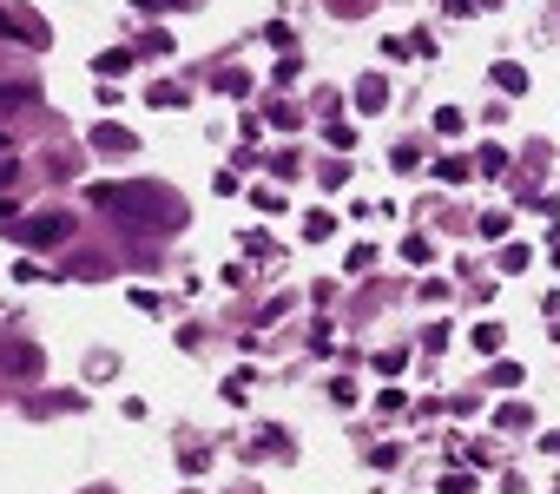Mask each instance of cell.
<instances>
[{
  "label": "cell",
  "mask_w": 560,
  "mask_h": 494,
  "mask_svg": "<svg viewBox=\"0 0 560 494\" xmlns=\"http://www.w3.org/2000/svg\"><path fill=\"white\" fill-rule=\"evenodd\" d=\"M86 198H93L99 211H112V218L139 224V231H172V224H185V205H178L165 185H86Z\"/></svg>",
  "instance_id": "cell-1"
},
{
  "label": "cell",
  "mask_w": 560,
  "mask_h": 494,
  "mask_svg": "<svg viewBox=\"0 0 560 494\" xmlns=\"http://www.w3.org/2000/svg\"><path fill=\"white\" fill-rule=\"evenodd\" d=\"M66 238H73V218H66V211H47V218L20 224V244H27V251H47V244H66Z\"/></svg>",
  "instance_id": "cell-2"
},
{
  "label": "cell",
  "mask_w": 560,
  "mask_h": 494,
  "mask_svg": "<svg viewBox=\"0 0 560 494\" xmlns=\"http://www.w3.org/2000/svg\"><path fill=\"white\" fill-rule=\"evenodd\" d=\"M0 33H14L20 47H47V20L33 14V7H14V0L0 7Z\"/></svg>",
  "instance_id": "cell-3"
},
{
  "label": "cell",
  "mask_w": 560,
  "mask_h": 494,
  "mask_svg": "<svg viewBox=\"0 0 560 494\" xmlns=\"http://www.w3.org/2000/svg\"><path fill=\"white\" fill-rule=\"evenodd\" d=\"M0 369H7V376H40L47 356H40V343H7V350H0Z\"/></svg>",
  "instance_id": "cell-4"
},
{
  "label": "cell",
  "mask_w": 560,
  "mask_h": 494,
  "mask_svg": "<svg viewBox=\"0 0 560 494\" xmlns=\"http://www.w3.org/2000/svg\"><path fill=\"white\" fill-rule=\"evenodd\" d=\"M86 145H93V152H106V159H119V152H132L139 139H132L126 126H112V119H99V126L86 132Z\"/></svg>",
  "instance_id": "cell-5"
},
{
  "label": "cell",
  "mask_w": 560,
  "mask_h": 494,
  "mask_svg": "<svg viewBox=\"0 0 560 494\" xmlns=\"http://www.w3.org/2000/svg\"><path fill=\"white\" fill-rule=\"evenodd\" d=\"M383 106H389L383 73H363V80H356V112H383Z\"/></svg>",
  "instance_id": "cell-6"
},
{
  "label": "cell",
  "mask_w": 560,
  "mask_h": 494,
  "mask_svg": "<svg viewBox=\"0 0 560 494\" xmlns=\"http://www.w3.org/2000/svg\"><path fill=\"white\" fill-rule=\"evenodd\" d=\"M20 106H33V86H20V80H0V119H7V112H20Z\"/></svg>",
  "instance_id": "cell-7"
},
{
  "label": "cell",
  "mask_w": 560,
  "mask_h": 494,
  "mask_svg": "<svg viewBox=\"0 0 560 494\" xmlns=\"http://www.w3.org/2000/svg\"><path fill=\"white\" fill-rule=\"evenodd\" d=\"M66 409H80V396H33L27 415H66Z\"/></svg>",
  "instance_id": "cell-8"
},
{
  "label": "cell",
  "mask_w": 560,
  "mask_h": 494,
  "mask_svg": "<svg viewBox=\"0 0 560 494\" xmlns=\"http://www.w3.org/2000/svg\"><path fill=\"white\" fill-rule=\"evenodd\" d=\"M139 53H145V60H165V53H172V33H165V27H152V33L139 40Z\"/></svg>",
  "instance_id": "cell-9"
},
{
  "label": "cell",
  "mask_w": 560,
  "mask_h": 494,
  "mask_svg": "<svg viewBox=\"0 0 560 494\" xmlns=\"http://www.w3.org/2000/svg\"><path fill=\"white\" fill-rule=\"evenodd\" d=\"M218 93L244 99V93H251V73H238V66H224V73H218Z\"/></svg>",
  "instance_id": "cell-10"
},
{
  "label": "cell",
  "mask_w": 560,
  "mask_h": 494,
  "mask_svg": "<svg viewBox=\"0 0 560 494\" xmlns=\"http://www.w3.org/2000/svg\"><path fill=\"white\" fill-rule=\"evenodd\" d=\"M330 231H336V218H330V211H310V218H304V238H310V244H323Z\"/></svg>",
  "instance_id": "cell-11"
},
{
  "label": "cell",
  "mask_w": 560,
  "mask_h": 494,
  "mask_svg": "<svg viewBox=\"0 0 560 494\" xmlns=\"http://www.w3.org/2000/svg\"><path fill=\"white\" fill-rule=\"evenodd\" d=\"M495 86L501 93H528V73L521 66H495Z\"/></svg>",
  "instance_id": "cell-12"
},
{
  "label": "cell",
  "mask_w": 560,
  "mask_h": 494,
  "mask_svg": "<svg viewBox=\"0 0 560 494\" xmlns=\"http://www.w3.org/2000/svg\"><path fill=\"white\" fill-rule=\"evenodd\" d=\"M435 178H442V185H462V178H468V159H435Z\"/></svg>",
  "instance_id": "cell-13"
},
{
  "label": "cell",
  "mask_w": 560,
  "mask_h": 494,
  "mask_svg": "<svg viewBox=\"0 0 560 494\" xmlns=\"http://www.w3.org/2000/svg\"><path fill=\"white\" fill-rule=\"evenodd\" d=\"M251 396V369H238V376H224V402H244Z\"/></svg>",
  "instance_id": "cell-14"
},
{
  "label": "cell",
  "mask_w": 560,
  "mask_h": 494,
  "mask_svg": "<svg viewBox=\"0 0 560 494\" xmlns=\"http://www.w3.org/2000/svg\"><path fill=\"white\" fill-rule=\"evenodd\" d=\"M126 66H132V53H126V47H112V53H99V73H106V80H112V73H126Z\"/></svg>",
  "instance_id": "cell-15"
},
{
  "label": "cell",
  "mask_w": 560,
  "mask_h": 494,
  "mask_svg": "<svg viewBox=\"0 0 560 494\" xmlns=\"http://www.w3.org/2000/svg\"><path fill=\"white\" fill-rule=\"evenodd\" d=\"M145 99H152V106H159V112H172V106H185V93H178V86H152V93H145Z\"/></svg>",
  "instance_id": "cell-16"
},
{
  "label": "cell",
  "mask_w": 560,
  "mask_h": 494,
  "mask_svg": "<svg viewBox=\"0 0 560 494\" xmlns=\"http://www.w3.org/2000/svg\"><path fill=\"white\" fill-rule=\"evenodd\" d=\"M435 132H442V139H455V132H462V112L442 106V112H435Z\"/></svg>",
  "instance_id": "cell-17"
},
{
  "label": "cell",
  "mask_w": 560,
  "mask_h": 494,
  "mask_svg": "<svg viewBox=\"0 0 560 494\" xmlns=\"http://www.w3.org/2000/svg\"><path fill=\"white\" fill-rule=\"evenodd\" d=\"M389 165H396V172H416L422 152H416V145H396V152H389Z\"/></svg>",
  "instance_id": "cell-18"
},
{
  "label": "cell",
  "mask_w": 560,
  "mask_h": 494,
  "mask_svg": "<svg viewBox=\"0 0 560 494\" xmlns=\"http://www.w3.org/2000/svg\"><path fill=\"white\" fill-rule=\"evenodd\" d=\"M475 350H501V323H475Z\"/></svg>",
  "instance_id": "cell-19"
},
{
  "label": "cell",
  "mask_w": 560,
  "mask_h": 494,
  "mask_svg": "<svg viewBox=\"0 0 560 494\" xmlns=\"http://www.w3.org/2000/svg\"><path fill=\"white\" fill-rule=\"evenodd\" d=\"M251 205H257V211H264V218H277V211H284V198H277V192H271V185H264V192H251Z\"/></svg>",
  "instance_id": "cell-20"
},
{
  "label": "cell",
  "mask_w": 560,
  "mask_h": 494,
  "mask_svg": "<svg viewBox=\"0 0 560 494\" xmlns=\"http://www.w3.org/2000/svg\"><path fill=\"white\" fill-rule=\"evenodd\" d=\"M402 257H409V264H429L435 251H429V238H402Z\"/></svg>",
  "instance_id": "cell-21"
},
{
  "label": "cell",
  "mask_w": 560,
  "mask_h": 494,
  "mask_svg": "<svg viewBox=\"0 0 560 494\" xmlns=\"http://www.w3.org/2000/svg\"><path fill=\"white\" fill-rule=\"evenodd\" d=\"M501 271H508V277L528 271V251H521V244H508V251H501Z\"/></svg>",
  "instance_id": "cell-22"
},
{
  "label": "cell",
  "mask_w": 560,
  "mask_h": 494,
  "mask_svg": "<svg viewBox=\"0 0 560 494\" xmlns=\"http://www.w3.org/2000/svg\"><path fill=\"white\" fill-rule=\"evenodd\" d=\"M132 303H139L145 317H159V310H165V297H159V290H132Z\"/></svg>",
  "instance_id": "cell-23"
},
{
  "label": "cell",
  "mask_w": 560,
  "mask_h": 494,
  "mask_svg": "<svg viewBox=\"0 0 560 494\" xmlns=\"http://www.w3.org/2000/svg\"><path fill=\"white\" fill-rule=\"evenodd\" d=\"M475 165H481V172H488V178H495V172H501V165H508V152H501V145H488V152H481V159H475Z\"/></svg>",
  "instance_id": "cell-24"
},
{
  "label": "cell",
  "mask_w": 560,
  "mask_h": 494,
  "mask_svg": "<svg viewBox=\"0 0 560 494\" xmlns=\"http://www.w3.org/2000/svg\"><path fill=\"white\" fill-rule=\"evenodd\" d=\"M244 251H251V257H271L277 244H271V231H251V238H244Z\"/></svg>",
  "instance_id": "cell-25"
},
{
  "label": "cell",
  "mask_w": 560,
  "mask_h": 494,
  "mask_svg": "<svg viewBox=\"0 0 560 494\" xmlns=\"http://www.w3.org/2000/svg\"><path fill=\"white\" fill-rule=\"evenodd\" d=\"M369 264H376V244H356V251H350V271H356V277H363V271H369Z\"/></svg>",
  "instance_id": "cell-26"
},
{
  "label": "cell",
  "mask_w": 560,
  "mask_h": 494,
  "mask_svg": "<svg viewBox=\"0 0 560 494\" xmlns=\"http://www.w3.org/2000/svg\"><path fill=\"white\" fill-rule=\"evenodd\" d=\"M264 40H271L277 53H290V47H297V40H290V27H284V20H277V27H264Z\"/></svg>",
  "instance_id": "cell-27"
},
{
  "label": "cell",
  "mask_w": 560,
  "mask_h": 494,
  "mask_svg": "<svg viewBox=\"0 0 560 494\" xmlns=\"http://www.w3.org/2000/svg\"><path fill=\"white\" fill-rule=\"evenodd\" d=\"M132 7H152V14H172V7H192V0H132Z\"/></svg>",
  "instance_id": "cell-28"
},
{
  "label": "cell",
  "mask_w": 560,
  "mask_h": 494,
  "mask_svg": "<svg viewBox=\"0 0 560 494\" xmlns=\"http://www.w3.org/2000/svg\"><path fill=\"white\" fill-rule=\"evenodd\" d=\"M336 14H369V7H376V0H330Z\"/></svg>",
  "instance_id": "cell-29"
},
{
  "label": "cell",
  "mask_w": 560,
  "mask_h": 494,
  "mask_svg": "<svg viewBox=\"0 0 560 494\" xmlns=\"http://www.w3.org/2000/svg\"><path fill=\"white\" fill-rule=\"evenodd\" d=\"M99 494H112V488H99Z\"/></svg>",
  "instance_id": "cell-30"
}]
</instances>
